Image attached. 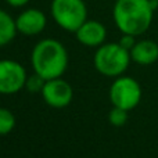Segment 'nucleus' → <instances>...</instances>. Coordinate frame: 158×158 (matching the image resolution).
I'll return each mask as SVG.
<instances>
[{"label":"nucleus","instance_id":"nucleus-14","mask_svg":"<svg viewBox=\"0 0 158 158\" xmlns=\"http://www.w3.org/2000/svg\"><path fill=\"white\" fill-rule=\"evenodd\" d=\"M44 82L46 81H44L40 75H38L35 72L33 75L28 77L27 83H25V89L31 93H42V89H43V86H44Z\"/></svg>","mask_w":158,"mask_h":158},{"label":"nucleus","instance_id":"nucleus-1","mask_svg":"<svg viewBox=\"0 0 158 158\" xmlns=\"http://www.w3.org/2000/svg\"><path fill=\"white\" fill-rule=\"evenodd\" d=\"M156 10L151 0H117L112 18L122 33L140 36L148 31Z\"/></svg>","mask_w":158,"mask_h":158},{"label":"nucleus","instance_id":"nucleus-15","mask_svg":"<svg viewBox=\"0 0 158 158\" xmlns=\"http://www.w3.org/2000/svg\"><path fill=\"white\" fill-rule=\"evenodd\" d=\"M118 43H119L123 49H126V50H129V52H131V50L133 49V46L136 44V36L128 35V33H122V38L119 39V42H118Z\"/></svg>","mask_w":158,"mask_h":158},{"label":"nucleus","instance_id":"nucleus-2","mask_svg":"<svg viewBox=\"0 0 158 158\" xmlns=\"http://www.w3.org/2000/svg\"><path fill=\"white\" fill-rule=\"evenodd\" d=\"M33 71L44 81L61 78L68 67V53L61 42L43 39L38 42L31 53Z\"/></svg>","mask_w":158,"mask_h":158},{"label":"nucleus","instance_id":"nucleus-4","mask_svg":"<svg viewBox=\"0 0 158 158\" xmlns=\"http://www.w3.org/2000/svg\"><path fill=\"white\" fill-rule=\"evenodd\" d=\"M50 11L56 24L68 32L75 33L87 19V7L83 0H53Z\"/></svg>","mask_w":158,"mask_h":158},{"label":"nucleus","instance_id":"nucleus-11","mask_svg":"<svg viewBox=\"0 0 158 158\" xmlns=\"http://www.w3.org/2000/svg\"><path fill=\"white\" fill-rule=\"evenodd\" d=\"M17 25L15 19L7 13L0 8V47L11 43L17 35Z\"/></svg>","mask_w":158,"mask_h":158},{"label":"nucleus","instance_id":"nucleus-3","mask_svg":"<svg viewBox=\"0 0 158 158\" xmlns=\"http://www.w3.org/2000/svg\"><path fill=\"white\" fill-rule=\"evenodd\" d=\"M131 60V52L119 43H103L96 50L93 64L97 72L104 77L118 78L128 69Z\"/></svg>","mask_w":158,"mask_h":158},{"label":"nucleus","instance_id":"nucleus-12","mask_svg":"<svg viewBox=\"0 0 158 158\" xmlns=\"http://www.w3.org/2000/svg\"><path fill=\"white\" fill-rule=\"evenodd\" d=\"M15 128V117L7 108L0 107V136L8 135Z\"/></svg>","mask_w":158,"mask_h":158},{"label":"nucleus","instance_id":"nucleus-17","mask_svg":"<svg viewBox=\"0 0 158 158\" xmlns=\"http://www.w3.org/2000/svg\"><path fill=\"white\" fill-rule=\"evenodd\" d=\"M151 3H153L156 7H158V0H151Z\"/></svg>","mask_w":158,"mask_h":158},{"label":"nucleus","instance_id":"nucleus-6","mask_svg":"<svg viewBox=\"0 0 158 158\" xmlns=\"http://www.w3.org/2000/svg\"><path fill=\"white\" fill-rule=\"evenodd\" d=\"M27 71L15 60H0V94H15L25 87Z\"/></svg>","mask_w":158,"mask_h":158},{"label":"nucleus","instance_id":"nucleus-13","mask_svg":"<svg viewBox=\"0 0 158 158\" xmlns=\"http://www.w3.org/2000/svg\"><path fill=\"white\" fill-rule=\"evenodd\" d=\"M108 121L111 125L117 126V128L123 126L128 121V111L123 108H119V107H114L108 114Z\"/></svg>","mask_w":158,"mask_h":158},{"label":"nucleus","instance_id":"nucleus-8","mask_svg":"<svg viewBox=\"0 0 158 158\" xmlns=\"http://www.w3.org/2000/svg\"><path fill=\"white\" fill-rule=\"evenodd\" d=\"M17 31L25 36H35L43 32L47 25V18L43 11L38 8H28L15 18Z\"/></svg>","mask_w":158,"mask_h":158},{"label":"nucleus","instance_id":"nucleus-5","mask_svg":"<svg viewBox=\"0 0 158 158\" xmlns=\"http://www.w3.org/2000/svg\"><path fill=\"white\" fill-rule=\"evenodd\" d=\"M108 96L114 107L131 111L136 108L142 100V87L136 79L121 75L112 82Z\"/></svg>","mask_w":158,"mask_h":158},{"label":"nucleus","instance_id":"nucleus-7","mask_svg":"<svg viewBox=\"0 0 158 158\" xmlns=\"http://www.w3.org/2000/svg\"><path fill=\"white\" fill-rule=\"evenodd\" d=\"M42 97L52 108H65L74 98V89L68 82L61 78L49 79L44 82L42 89Z\"/></svg>","mask_w":158,"mask_h":158},{"label":"nucleus","instance_id":"nucleus-16","mask_svg":"<svg viewBox=\"0 0 158 158\" xmlns=\"http://www.w3.org/2000/svg\"><path fill=\"white\" fill-rule=\"evenodd\" d=\"M7 4H10L11 7H22V6L28 4L29 0H6Z\"/></svg>","mask_w":158,"mask_h":158},{"label":"nucleus","instance_id":"nucleus-10","mask_svg":"<svg viewBox=\"0 0 158 158\" xmlns=\"http://www.w3.org/2000/svg\"><path fill=\"white\" fill-rule=\"evenodd\" d=\"M131 57L139 65H151L158 60V43L148 39L136 42L131 50Z\"/></svg>","mask_w":158,"mask_h":158},{"label":"nucleus","instance_id":"nucleus-9","mask_svg":"<svg viewBox=\"0 0 158 158\" xmlns=\"http://www.w3.org/2000/svg\"><path fill=\"white\" fill-rule=\"evenodd\" d=\"M79 43L87 47H98L107 38V29L101 22L94 19H86L75 32Z\"/></svg>","mask_w":158,"mask_h":158}]
</instances>
